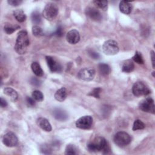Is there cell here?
Returning <instances> with one entry per match:
<instances>
[{"mask_svg":"<svg viewBox=\"0 0 155 155\" xmlns=\"http://www.w3.org/2000/svg\"><path fill=\"white\" fill-rule=\"evenodd\" d=\"M93 124V118L91 116H84L79 118L76 122V126L83 130L89 129Z\"/></svg>","mask_w":155,"mask_h":155,"instance_id":"8","label":"cell"},{"mask_svg":"<svg viewBox=\"0 0 155 155\" xmlns=\"http://www.w3.org/2000/svg\"><path fill=\"white\" fill-rule=\"evenodd\" d=\"M98 68L99 73L103 76H107L110 73V68L108 64L101 63L99 64Z\"/></svg>","mask_w":155,"mask_h":155,"instance_id":"22","label":"cell"},{"mask_svg":"<svg viewBox=\"0 0 155 155\" xmlns=\"http://www.w3.org/2000/svg\"><path fill=\"white\" fill-rule=\"evenodd\" d=\"M150 56H151V62H152V65H153V68H155V54H154V51L151 50V53H150Z\"/></svg>","mask_w":155,"mask_h":155,"instance_id":"38","label":"cell"},{"mask_svg":"<svg viewBox=\"0 0 155 155\" xmlns=\"http://www.w3.org/2000/svg\"><path fill=\"white\" fill-rule=\"evenodd\" d=\"M54 98L59 102H63L67 97V90L65 88L62 87L54 93Z\"/></svg>","mask_w":155,"mask_h":155,"instance_id":"18","label":"cell"},{"mask_svg":"<svg viewBox=\"0 0 155 155\" xmlns=\"http://www.w3.org/2000/svg\"><path fill=\"white\" fill-rule=\"evenodd\" d=\"M18 139L16 134L12 132H7L2 137V142L3 143L8 147H12L18 143Z\"/></svg>","mask_w":155,"mask_h":155,"instance_id":"10","label":"cell"},{"mask_svg":"<svg viewBox=\"0 0 155 155\" xmlns=\"http://www.w3.org/2000/svg\"><path fill=\"white\" fill-rule=\"evenodd\" d=\"M31 19L32 22L35 24H39L41 22V15L38 11H35L31 13Z\"/></svg>","mask_w":155,"mask_h":155,"instance_id":"23","label":"cell"},{"mask_svg":"<svg viewBox=\"0 0 155 155\" xmlns=\"http://www.w3.org/2000/svg\"><path fill=\"white\" fill-rule=\"evenodd\" d=\"M52 148L50 145L44 144L41 147V151L44 154H51Z\"/></svg>","mask_w":155,"mask_h":155,"instance_id":"31","label":"cell"},{"mask_svg":"<svg viewBox=\"0 0 155 155\" xmlns=\"http://www.w3.org/2000/svg\"><path fill=\"white\" fill-rule=\"evenodd\" d=\"M132 92L135 96L140 97L149 94L151 93V90L143 82L138 81L133 84Z\"/></svg>","mask_w":155,"mask_h":155,"instance_id":"4","label":"cell"},{"mask_svg":"<svg viewBox=\"0 0 155 155\" xmlns=\"http://www.w3.org/2000/svg\"><path fill=\"white\" fill-rule=\"evenodd\" d=\"M101 88H99V87H97V88H94L91 92H90L88 93V95L89 96H93L96 98H99L100 97V93L101 91Z\"/></svg>","mask_w":155,"mask_h":155,"instance_id":"32","label":"cell"},{"mask_svg":"<svg viewBox=\"0 0 155 155\" xmlns=\"http://www.w3.org/2000/svg\"><path fill=\"white\" fill-rule=\"evenodd\" d=\"M31 70L33 71V72L35 73V74L37 76H42L44 74V71L41 67V65H39V64L37 62H33L31 64Z\"/></svg>","mask_w":155,"mask_h":155,"instance_id":"21","label":"cell"},{"mask_svg":"<svg viewBox=\"0 0 155 155\" xmlns=\"http://www.w3.org/2000/svg\"><path fill=\"white\" fill-rule=\"evenodd\" d=\"M95 76V71L93 68H84L81 69L78 74V78L85 81H90Z\"/></svg>","mask_w":155,"mask_h":155,"instance_id":"9","label":"cell"},{"mask_svg":"<svg viewBox=\"0 0 155 155\" xmlns=\"http://www.w3.org/2000/svg\"><path fill=\"white\" fill-rule=\"evenodd\" d=\"M54 117L59 121H65L68 119V114L65 111L61 108L54 109L53 111Z\"/></svg>","mask_w":155,"mask_h":155,"instance_id":"15","label":"cell"},{"mask_svg":"<svg viewBox=\"0 0 155 155\" xmlns=\"http://www.w3.org/2000/svg\"><path fill=\"white\" fill-rule=\"evenodd\" d=\"M102 48L104 54L107 55H114L119 51L117 42L112 39H109L104 42Z\"/></svg>","mask_w":155,"mask_h":155,"instance_id":"5","label":"cell"},{"mask_svg":"<svg viewBox=\"0 0 155 155\" xmlns=\"http://www.w3.org/2000/svg\"><path fill=\"white\" fill-rule=\"evenodd\" d=\"M30 82H31V84L35 86H39V85H40V84H41L40 81L35 78H32L31 79Z\"/></svg>","mask_w":155,"mask_h":155,"instance_id":"36","label":"cell"},{"mask_svg":"<svg viewBox=\"0 0 155 155\" xmlns=\"http://www.w3.org/2000/svg\"><path fill=\"white\" fill-rule=\"evenodd\" d=\"M87 149L91 152L101 151L103 154H108L110 147L107 140L103 137H96L87 145Z\"/></svg>","mask_w":155,"mask_h":155,"instance_id":"1","label":"cell"},{"mask_svg":"<svg viewBox=\"0 0 155 155\" xmlns=\"http://www.w3.org/2000/svg\"><path fill=\"white\" fill-rule=\"evenodd\" d=\"M94 4L97 6L99 8L102 9V10H107L108 8V1L102 0V1H94Z\"/></svg>","mask_w":155,"mask_h":155,"instance_id":"26","label":"cell"},{"mask_svg":"<svg viewBox=\"0 0 155 155\" xmlns=\"http://www.w3.org/2000/svg\"><path fill=\"white\" fill-rule=\"evenodd\" d=\"M58 11V7L55 3L49 2L43 10L42 16L48 21H53L57 16Z\"/></svg>","mask_w":155,"mask_h":155,"instance_id":"3","label":"cell"},{"mask_svg":"<svg viewBox=\"0 0 155 155\" xmlns=\"http://www.w3.org/2000/svg\"><path fill=\"white\" fill-rule=\"evenodd\" d=\"M134 68V65L132 60L127 59L125 61L122 65V71L125 73H131Z\"/></svg>","mask_w":155,"mask_h":155,"instance_id":"17","label":"cell"},{"mask_svg":"<svg viewBox=\"0 0 155 155\" xmlns=\"http://www.w3.org/2000/svg\"><path fill=\"white\" fill-rule=\"evenodd\" d=\"M145 127V125L144 123L142 120L137 119L134 122V124L133 125V130L137 131L139 130H142Z\"/></svg>","mask_w":155,"mask_h":155,"instance_id":"24","label":"cell"},{"mask_svg":"<svg viewBox=\"0 0 155 155\" xmlns=\"http://www.w3.org/2000/svg\"><path fill=\"white\" fill-rule=\"evenodd\" d=\"M4 93L5 94H6L7 96H9L10 97L11 101L13 102H15L17 100L18 97V93L16 92V91L12 88H10V87L4 88Z\"/></svg>","mask_w":155,"mask_h":155,"instance_id":"19","label":"cell"},{"mask_svg":"<svg viewBox=\"0 0 155 155\" xmlns=\"http://www.w3.org/2000/svg\"><path fill=\"white\" fill-rule=\"evenodd\" d=\"M36 124L41 128L47 132H50L51 131V125L49 121L45 117H40L38 118L36 120Z\"/></svg>","mask_w":155,"mask_h":155,"instance_id":"14","label":"cell"},{"mask_svg":"<svg viewBox=\"0 0 155 155\" xmlns=\"http://www.w3.org/2000/svg\"><path fill=\"white\" fill-rule=\"evenodd\" d=\"M30 44V41L27 32L24 30H21L18 33L15 50L19 54H25L27 50V48Z\"/></svg>","mask_w":155,"mask_h":155,"instance_id":"2","label":"cell"},{"mask_svg":"<svg viewBox=\"0 0 155 155\" xmlns=\"http://www.w3.org/2000/svg\"><path fill=\"white\" fill-rule=\"evenodd\" d=\"M20 28L19 26H16V27H14L13 25H12L11 24H5L4 25V31L8 34V35H10L12 33H13L15 30H16L18 28Z\"/></svg>","mask_w":155,"mask_h":155,"instance_id":"30","label":"cell"},{"mask_svg":"<svg viewBox=\"0 0 155 155\" xmlns=\"http://www.w3.org/2000/svg\"><path fill=\"white\" fill-rule=\"evenodd\" d=\"M77 148L73 144H68L67 145L65 151V154H76Z\"/></svg>","mask_w":155,"mask_h":155,"instance_id":"25","label":"cell"},{"mask_svg":"<svg viewBox=\"0 0 155 155\" xmlns=\"http://www.w3.org/2000/svg\"><path fill=\"white\" fill-rule=\"evenodd\" d=\"M22 1L21 0H8L7 1L8 4H10V5H12V6H15V7L19 5L22 3Z\"/></svg>","mask_w":155,"mask_h":155,"instance_id":"34","label":"cell"},{"mask_svg":"<svg viewBox=\"0 0 155 155\" xmlns=\"http://www.w3.org/2000/svg\"><path fill=\"white\" fill-rule=\"evenodd\" d=\"M7 105V101L3 99L2 97H1V106L2 108H4L6 107Z\"/></svg>","mask_w":155,"mask_h":155,"instance_id":"39","label":"cell"},{"mask_svg":"<svg viewBox=\"0 0 155 155\" xmlns=\"http://www.w3.org/2000/svg\"><path fill=\"white\" fill-rule=\"evenodd\" d=\"M33 35L36 37H40L44 35L42 29L38 25H34L32 27Z\"/></svg>","mask_w":155,"mask_h":155,"instance_id":"28","label":"cell"},{"mask_svg":"<svg viewBox=\"0 0 155 155\" xmlns=\"http://www.w3.org/2000/svg\"><path fill=\"white\" fill-rule=\"evenodd\" d=\"M114 142L117 146L122 147L128 145L131 140V136L125 131H119L114 136Z\"/></svg>","mask_w":155,"mask_h":155,"instance_id":"6","label":"cell"},{"mask_svg":"<svg viewBox=\"0 0 155 155\" xmlns=\"http://www.w3.org/2000/svg\"><path fill=\"white\" fill-rule=\"evenodd\" d=\"M45 60L51 72H59L61 71V65L51 56H45Z\"/></svg>","mask_w":155,"mask_h":155,"instance_id":"12","label":"cell"},{"mask_svg":"<svg viewBox=\"0 0 155 155\" xmlns=\"http://www.w3.org/2000/svg\"><path fill=\"white\" fill-rule=\"evenodd\" d=\"M66 39L68 43L71 44H76L80 40L79 31L75 29L70 30L66 35Z\"/></svg>","mask_w":155,"mask_h":155,"instance_id":"13","label":"cell"},{"mask_svg":"<svg viewBox=\"0 0 155 155\" xmlns=\"http://www.w3.org/2000/svg\"><path fill=\"white\" fill-rule=\"evenodd\" d=\"M63 33H64L63 28H62L61 26H58V28H56V30L55 31L54 35L58 36V37H61L63 35Z\"/></svg>","mask_w":155,"mask_h":155,"instance_id":"35","label":"cell"},{"mask_svg":"<svg viewBox=\"0 0 155 155\" xmlns=\"http://www.w3.org/2000/svg\"><path fill=\"white\" fill-rule=\"evenodd\" d=\"M139 108L144 112L154 114L155 105L154 100L150 97H147L143 99L139 102Z\"/></svg>","mask_w":155,"mask_h":155,"instance_id":"7","label":"cell"},{"mask_svg":"<svg viewBox=\"0 0 155 155\" xmlns=\"http://www.w3.org/2000/svg\"><path fill=\"white\" fill-rule=\"evenodd\" d=\"M89 54L91 56V57L93 59H97L99 58V54H98V53H96L94 51H91L89 52Z\"/></svg>","mask_w":155,"mask_h":155,"instance_id":"37","label":"cell"},{"mask_svg":"<svg viewBox=\"0 0 155 155\" xmlns=\"http://www.w3.org/2000/svg\"><path fill=\"white\" fill-rule=\"evenodd\" d=\"M85 14L87 17L94 21H100L102 19L101 12L94 7H88L85 9Z\"/></svg>","mask_w":155,"mask_h":155,"instance_id":"11","label":"cell"},{"mask_svg":"<svg viewBox=\"0 0 155 155\" xmlns=\"http://www.w3.org/2000/svg\"><path fill=\"white\" fill-rule=\"evenodd\" d=\"M132 59L136 62V63L139 64H142L144 63V61L143 59V56L141 54V53L139 52V51H136L134 55L133 56Z\"/></svg>","mask_w":155,"mask_h":155,"instance_id":"27","label":"cell"},{"mask_svg":"<svg viewBox=\"0 0 155 155\" xmlns=\"http://www.w3.org/2000/svg\"><path fill=\"white\" fill-rule=\"evenodd\" d=\"M132 8L131 4L128 1H122L119 4L120 11L125 15H129L131 12Z\"/></svg>","mask_w":155,"mask_h":155,"instance_id":"16","label":"cell"},{"mask_svg":"<svg viewBox=\"0 0 155 155\" xmlns=\"http://www.w3.org/2000/svg\"><path fill=\"white\" fill-rule=\"evenodd\" d=\"M32 97L37 101H42L44 99V95L39 90H35L32 93Z\"/></svg>","mask_w":155,"mask_h":155,"instance_id":"29","label":"cell"},{"mask_svg":"<svg viewBox=\"0 0 155 155\" xmlns=\"http://www.w3.org/2000/svg\"><path fill=\"white\" fill-rule=\"evenodd\" d=\"M26 102H27V105L30 107H35V105H36L35 100L33 97H29V96H27Z\"/></svg>","mask_w":155,"mask_h":155,"instance_id":"33","label":"cell"},{"mask_svg":"<svg viewBox=\"0 0 155 155\" xmlns=\"http://www.w3.org/2000/svg\"><path fill=\"white\" fill-rule=\"evenodd\" d=\"M13 16L15 19L20 22H22L26 20L27 16L22 10L16 9L13 12Z\"/></svg>","mask_w":155,"mask_h":155,"instance_id":"20","label":"cell"}]
</instances>
